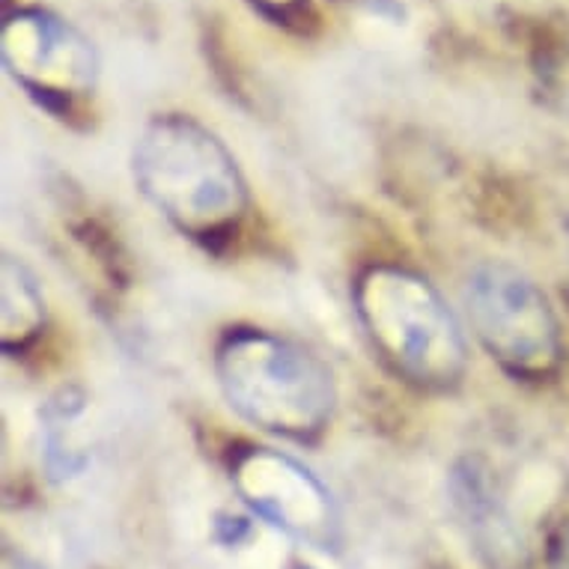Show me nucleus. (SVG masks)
Here are the masks:
<instances>
[{
    "label": "nucleus",
    "mask_w": 569,
    "mask_h": 569,
    "mask_svg": "<svg viewBox=\"0 0 569 569\" xmlns=\"http://www.w3.org/2000/svg\"><path fill=\"white\" fill-rule=\"evenodd\" d=\"M131 173L147 203L194 242L216 244L233 236L251 209V191L233 152L186 113H161L143 126Z\"/></svg>",
    "instance_id": "1"
},
{
    "label": "nucleus",
    "mask_w": 569,
    "mask_h": 569,
    "mask_svg": "<svg viewBox=\"0 0 569 569\" xmlns=\"http://www.w3.org/2000/svg\"><path fill=\"white\" fill-rule=\"evenodd\" d=\"M216 379L239 418L278 439H319L335 415L331 367L290 337L236 328L216 349Z\"/></svg>",
    "instance_id": "2"
},
{
    "label": "nucleus",
    "mask_w": 569,
    "mask_h": 569,
    "mask_svg": "<svg viewBox=\"0 0 569 569\" xmlns=\"http://www.w3.org/2000/svg\"><path fill=\"white\" fill-rule=\"evenodd\" d=\"M355 313L385 365L423 391H450L468 367L466 335L430 280L402 266H370L355 280Z\"/></svg>",
    "instance_id": "3"
},
{
    "label": "nucleus",
    "mask_w": 569,
    "mask_h": 569,
    "mask_svg": "<svg viewBox=\"0 0 569 569\" xmlns=\"http://www.w3.org/2000/svg\"><path fill=\"white\" fill-rule=\"evenodd\" d=\"M468 322L492 361L528 382L560 367V322L549 296L510 262H480L466 280Z\"/></svg>",
    "instance_id": "4"
},
{
    "label": "nucleus",
    "mask_w": 569,
    "mask_h": 569,
    "mask_svg": "<svg viewBox=\"0 0 569 569\" xmlns=\"http://www.w3.org/2000/svg\"><path fill=\"white\" fill-rule=\"evenodd\" d=\"M0 57L12 81L54 113H69L93 99L99 84V54L90 37L42 7L7 12Z\"/></svg>",
    "instance_id": "5"
},
{
    "label": "nucleus",
    "mask_w": 569,
    "mask_h": 569,
    "mask_svg": "<svg viewBox=\"0 0 569 569\" xmlns=\"http://www.w3.org/2000/svg\"><path fill=\"white\" fill-rule=\"evenodd\" d=\"M233 486L244 507L296 540L331 549L340 531L337 507L310 468L271 448H248L233 459Z\"/></svg>",
    "instance_id": "6"
},
{
    "label": "nucleus",
    "mask_w": 569,
    "mask_h": 569,
    "mask_svg": "<svg viewBox=\"0 0 569 569\" xmlns=\"http://www.w3.org/2000/svg\"><path fill=\"white\" fill-rule=\"evenodd\" d=\"M450 495L475 549L492 569H522L525 542L480 459H462L450 475Z\"/></svg>",
    "instance_id": "7"
},
{
    "label": "nucleus",
    "mask_w": 569,
    "mask_h": 569,
    "mask_svg": "<svg viewBox=\"0 0 569 569\" xmlns=\"http://www.w3.org/2000/svg\"><path fill=\"white\" fill-rule=\"evenodd\" d=\"M46 328V296L39 278L19 260L3 257L0 269V346L3 352H24Z\"/></svg>",
    "instance_id": "8"
},
{
    "label": "nucleus",
    "mask_w": 569,
    "mask_h": 569,
    "mask_svg": "<svg viewBox=\"0 0 569 569\" xmlns=\"http://www.w3.org/2000/svg\"><path fill=\"white\" fill-rule=\"evenodd\" d=\"M248 3L253 10H260L266 19L278 21V24L299 21L310 12V0H248Z\"/></svg>",
    "instance_id": "9"
},
{
    "label": "nucleus",
    "mask_w": 569,
    "mask_h": 569,
    "mask_svg": "<svg viewBox=\"0 0 569 569\" xmlns=\"http://www.w3.org/2000/svg\"><path fill=\"white\" fill-rule=\"evenodd\" d=\"M549 69H542V78H546V87L551 90V96H558L563 108L569 111V54L555 57L549 60Z\"/></svg>",
    "instance_id": "10"
},
{
    "label": "nucleus",
    "mask_w": 569,
    "mask_h": 569,
    "mask_svg": "<svg viewBox=\"0 0 569 569\" xmlns=\"http://www.w3.org/2000/svg\"><path fill=\"white\" fill-rule=\"evenodd\" d=\"M546 567L549 569H569V522L560 525L549 542V555H546Z\"/></svg>",
    "instance_id": "11"
},
{
    "label": "nucleus",
    "mask_w": 569,
    "mask_h": 569,
    "mask_svg": "<svg viewBox=\"0 0 569 569\" xmlns=\"http://www.w3.org/2000/svg\"><path fill=\"white\" fill-rule=\"evenodd\" d=\"M0 569H46V567H39L37 560L28 558L24 551H16L12 546H7L3 555H0Z\"/></svg>",
    "instance_id": "12"
},
{
    "label": "nucleus",
    "mask_w": 569,
    "mask_h": 569,
    "mask_svg": "<svg viewBox=\"0 0 569 569\" xmlns=\"http://www.w3.org/2000/svg\"><path fill=\"white\" fill-rule=\"evenodd\" d=\"M290 569H317V567H308V563H292Z\"/></svg>",
    "instance_id": "13"
}]
</instances>
